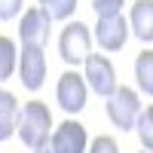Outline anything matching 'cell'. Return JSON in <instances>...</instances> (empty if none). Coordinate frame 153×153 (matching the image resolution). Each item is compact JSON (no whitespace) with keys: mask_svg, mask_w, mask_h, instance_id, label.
Instances as JSON below:
<instances>
[{"mask_svg":"<svg viewBox=\"0 0 153 153\" xmlns=\"http://www.w3.org/2000/svg\"><path fill=\"white\" fill-rule=\"evenodd\" d=\"M49 132H52V113L43 101H28L22 110H19V126H16V135L22 138L25 147H43L49 141Z\"/></svg>","mask_w":153,"mask_h":153,"instance_id":"6da1fadb","label":"cell"},{"mask_svg":"<svg viewBox=\"0 0 153 153\" xmlns=\"http://www.w3.org/2000/svg\"><path fill=\"white\" fill-rule=\"evenodd\" d=\"M107 117L117 129H135L138 117H141V98L129 86H117V92L107 98Z\"/></svg>","mask_w":153,"mask_h":153,"instance_id":"7a4b0ae2","label":"cell"},{"mask_svg":"<svg viewBox=\"0 0 153 153\" xmlns=\"http://www.w3.org/2000/svg\"><path fill=\"white\" fill-rule=\"evenodd\" d=\"M89 49H92V34H89L86 25L83 22L65 25V31H61V37H58V52H61V58L76 68V65H83V61L89 58Z\"/></svg>","mask_w":153,"mask_h":153,"instance_id":"3957f363","label":"cell"},{"mask_svg":"<svg viewBox=\"0 0 153 153\" xmlns=\"http://www.w3.org/2000/svg\"><path fill=\"white\" fill-rule=\"evenodd\" d=\"M83 65H86V76H83V80H89L86 86L92 89L95 95L110 98L113 92H117V71H113L107 55H89Z\"/></svg>","mask_w":153,"mask_h":153,"instance_id":"277c9868","label":"cell"},{"mask_svg":"<svg viewBox=\"0 0 153 153\" xmlns=\"http://www.w3.org/2000/svg\"><path fill=\"white\" fill-rule=\"evenodd\" d=\"M86 95H89V86H86V80L76 71H65L58 76L55 98H58V104L65 107L68 113H80L86 107Z\"/></svg>","mask_w":153,"mask_h":153,"instance_id":"5b68a950","label":"cell"},{"mask_svg":"<svg viewBox=\"0 0 153 153\" xmlns=\"http://www.w3.org/2000/svg\"><path fill=\"white\" fill-rule=\"evenodd\" d=\"M49 28H52V19H49L46 9H40V6L25 9V16H22V22H19L22 46H43L46 37H49Z\"/></svg>","mask_w":153,"mask_h":153,"instance_id":"8992f818","label":"cell"},{"mask_svg":"<svg viewBox=\"0 0 153 153\" xmlns=\"http://www.w3.org/2000/svg\"><path fill=\"white\" fill-rule=\"evenodd\" d=\"M19 76L25 89H31V92H37V89L43 86L46 80V55H43V46H25L19 52Z\"/></svg>","mask_w":153,"mask_h":153,"instance_id":"52a82bcc","label":"cell"},{"mask_svg":"<svg viewBox=\"0 0 153 153\" xmlns=\"http://www.w3.org/2000/svg\"><path fill=\"white\" fill-rule=\"evenodd\" d=\"M49 147H52L55 153H86V147H89L86 129L76 120H65L58 129H52Z\"/></svg>","mask_w":153,"mask_h":153,"instance_id":"ba28073f","label":"cell"},{"mask_svg":"<svg viewBox=\"0 0 153 153\" xmlns=\"http://www.w3.org/2000/svg\"><path fill=\"white\" fill-rule=\"evenodd\" d=\"M95 37H98V46L107 49V52H120L129 40V22L123 16H113V19H98V28H95Z\"/></svg>","mask_w":153,"mask_h":153,"instance_id":"9c48e42d","label":"cell"},{"mask_svg":"<svg viewBox=\"0 0 153 153\" xmlns=\"http://www.w3.org/2000/svg\"><path fill=\"white\" fill-rule=\"evenodd\" d=\"M129 31L144 43H153V0H138L132 6Z\"/></svg>","mask_w":153,"mask_h":153,"instance_id":"30bf717a","label":"cell"},{"mask_svg":"<svg viewBox=\"0 0 153 153\" xmlns=\"http://www.w3.org/2000/svg\"><path fill=\"white\" fill-rule=\"evenodd\" d=\"M19 126V101L12 92H0V141L16 135Z\"/></svg>","mask_w":153,"mask_h":153,"instance_id":"8fae6325","label":"cell"},{"mask_svg":"<svg viewBox=\"0 0 153 153\" xmlns=\"http://www.w3.org/2000/svg\"><path fill=\"white\" fill-rule=\"evenodd\" d=\"M135 80L144 95H153V49H144L135 58Z\"/></svg>","mask_w":153,"mask_h":153,"instance_id":"7c38bea8","label":"cell"},{"mask_svg":"<svg viewBox=\"0 0 153 153\" xmlns=\"http://www.w3.org/2000/svg\"><path fill=\"white\" fill-rule=\"evenodd\" d=\"M19 68V49L9 37H0V80H9Z\"/></svg>","mask_w":153,"mask_h":153,"instance_id":"4fadbf2b","label":"cell"},{"mask_svg":"<svg viewBox=\"0 0 153 153\" xmlns=\"http://www.w3.org/2000/svg\"><path fill=\"white\" fill-rule=\"evenodd\" d=\"M135 129H138V138H141L144 150L153 153V104H147V110H141V117H138Z\"/></svg>","mask_w":153,"mask_h":153,"instance_id":"5bb4252c","label":"cell"},{"mask_svg":"<svg viewBox=\"0 0 153 153\" xmlns=\"http://www.w3.org/2000/svg\"><path fill=\"white\" fill-rule=\"evenodd\" d=\"M40 9L49 12V19H71L76 9V0H40Z\"/></svg>","mask_w":153,"mask_h":153,"instance_id":"9a60e30c","label":"cell"},{"mask_svg":"<svg viewBox=\"0 0 153 153\" xmlns=\"http://www.w3.org/2000/svg\"><path fill=\"white\" fill-rule=\"evenodd\" d=\"M123 6L126 0H92V9L98 19H113V16H123Z\"/></svg>","mask_w":153,"mask_h":153,"instance_id":"2e32d148","label":"cell"},{"mask_svg":"<svg viewBox=\"0 0 153 153\" xmlns=\"http://www.w3.org/2000/svg\"><path fill=\"white\" fill-rule=\"evenodd\" d=\"M89 153H120L117 141H113L110 135H98L92 144H89Z\"/></svg>","mask_w":153,"mask_h":153,"instance_id":"e0dca14e","label":"cell"},{"mask_svg":"<svg viewBox=\"0 0 153 153\" xmlns=\"http://www.w3.org/2000/svg\"><path fill=\"white\" fill-rule=\"evenodd\" d=\"M22 6H25V0H0V22L16 19L22 12Z\"/></svg>","mask_w":153,"mask_h":153,"instance_id":"ac0fdd59","label":"cell"},{"mask_svg":"<svg viewBox=\"0 0 153 153\" xmlns=\"http://www.w3.org/2000/svg\"><path fill=\"white\" fill-rule=\"evenodd\" d=\"M34 153H55V150H52V147H49V141H46V144H43V147H37V150H34Z\"/></svg>","mask_w":153,"mask_h":153,"instance_id":"d6986e66","label":"cell"},{"mask_svg":"<svg viewBox=\"0 0 153 153\" xmlns=\"http://www.w3.org/2000/svg\"><path fill=\"white\" fill-rule=\"evenodd\" d=\"M0 83H3V80H0Z\"/></svg>","mask_w":153,"mask_h":153,"instance_id":"ffe728a7","label":"cell"}]
</instances>
